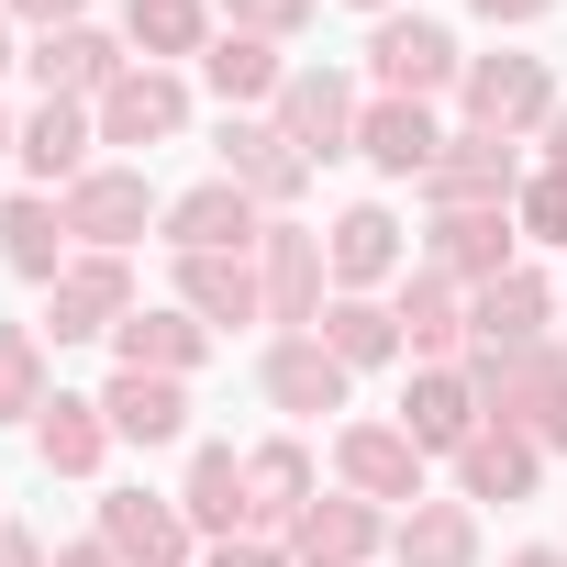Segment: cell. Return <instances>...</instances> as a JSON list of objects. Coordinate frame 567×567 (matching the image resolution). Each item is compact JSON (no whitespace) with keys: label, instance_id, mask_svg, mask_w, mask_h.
Returning <instances> with one entry per match:
<instances>
[{"label":"cell","instance_id":"cell-1","mask_svg":"<svg viewBox=\"0 0 567 567\" xmlns=\"http://www.w3.org/2000/svg\"><path fill=\"white\" fill-rule=\"evenodd\" d=\"M278 134H290L301 156L357 145V90H346L334 68H290V79H278Z\"/></svg>","mask_w":567,"mask_h":567},{"label":"cell","instance_id":"cell-2","mask_svg":"<svg viewBox=\"0 0 567 567\" xmlns=\"http://www.w3.org/2000/svg\"><path fill=\"white\" fill-rule=\"evenodd\" d=\"M467 123L501 145V134H523V123H556V90H545V68L534 56H489V68H467Z\"/></svg>","mask_w":567,"mask_h":567},{"label":"cell","instance_id":"cell-3","mask_svg":"<svg viewBox=\"0 0 567 567\" xmlns=\"http://www.w3.org/2000/svg\"><path fill=\"white\" fill-rule=\"evenodd\" d=\"M178 123H189V90L167 68H123L112 101H101V145H167Z\"/></svg>","mask_w":567,"mask_h":567},{"label":"cell","instance_id":"cell-4","mask_svg":"<svg viewBox=\"0 0 567 567\" xmlns=\"http://www.w3.org/2000/svg\"><path fill=\"white\" fill-rule=\"evenodd\" d=\"M223 178H234L245 200H290V189L312 178V156L278 134V123H223Z\"/></svg>","mask_w":567,"mask_h":567},{"label":"cell","instance_id":"cell-5","mask_svg":"<svg viewBox=\"0 0 567 567\" xmlns=\"http://www.w3.org/2000/svg\"><path fill=\"white\" fill-rule=\"evenodd\" d=\"M245 234H256V200H245L234 178L167 200V245H178V256H245Z\"/></svg>","mask_w":567,"mask_h":567},{"label":"cell","instance_id":"cell-6","mask_svg":"<svg viewBox=\"0 0 567 567\" xmlns=\"http://www.w3.org/2000/svg\"><path fill=\"white\" fill-rule=\"evenodd\" d=\"M267 401H278V412H346V357H334L323 334H278Z\"/></svg>","mask_w":567,"mask_h":567},{"label":"cell","instance_id":"cell-7","mask_svg":"<svg viewBox=\"0 0 567 567\" xmlns=\"http://www.w3.org/2000/svg\"><path fill=\"white\" fill-rule=\"evenodd\" d=\"M379 79H390V101H423V90H445L456 79V34L445 23H379Z\"/></svg>","mask_w":567,"mask_h":567},{"label":"cell","instance_id":"cell-8","mask_svg":"<svg viewBox=\"0 0 567 567\" xmlns=\"http://www.w3.org/2000/svg\"><path fill=\"white\" fill-rule=\"evenodd\" d=\"M423 189H434V212H501V189H512V156H501L489 134H456V145L423 167Z\"/></svg>","mask_w":567,"mask_h":567},{"label":"cell","instance_id":"cell-9","mask_svg":"<svg viewBox=\"0 0 567 567\" xmlns=\"http://www.w3.org/2000/svg\"><path fill=\"white\" fill-rule=\"evenodd\" d=\"M267 312L278 323H323V234H301V223L267 234Z\"/></svg>","mask_w":567,"mask_h":567},{"label":"cell","instance_id":"cell-10","mask_svg":"<svg viewBox=\"0 0 567 567\" xmlns=\"http://www.w3.org/2000/svg\"><path fill=\"white\" fill-rule=\"evenodd\" d=\"M34 79H45V101L68 90H90V101H112V79H123V56H112V34H90V23H56L45 45H34Z\"/></svg>","mask_w":567,"mask_h":567},{"label":"cell","instance_id":"cell-11","mask_svg":"<svg viewBox=\"0 0 567 567\" xmlns=\"http://www.w3.org/2000/svg\"><path fill=\"white\" fill-rule=\"evenodd\" d=\"M145 212H156V200H145V178H134V167H101V178H79L68 234H90V245L112 256V245H134V234H145Z\"/></svg>","mask_w":567,"mask_h":567},{"label":"cell","instance_id":"cell-12","mask_svg":"<svg viewBox=\"0 0 567 567\" xmlns=\"http://www.w3.org/2000/svg\"><path fill=\"white\" fill-rule=\"evenodd\" d=\"M401 434L434 456V445H467L478 434V379H456V368H423L412 379V401H401Z\"/></svg>","mask_w":567,"mask_h":567},{"label":"cell","instance_id":"cell-13","mask_svg":"<svg viewBox=\"0 0 567 567\" xmlns=\"http://www.w3.org/2000/svg\"><path fill=\"white\" fill-rule=\"evenodd\" d=\"M346 478H357L368 501H423V445H412L401 423H357V434H346Z\"/></svg>","mask_w":567,"mask_h":567},{"label":"cell","instance_id":"cell-14","mask_svg":"<svg viewBox=\"0 0 567 567\" xmlns=\"http://www.w3.org/2000/svg\"><path fill=\"white\" fill-rule=\"evenodd\" d=\"M101 545H112V556H145V567H178V556H189V512L123 489V501H101Z\"/></svg>","mask_w":567,"mask_h":567},{"label":"cell","instance_id":"cell-15","mask_svg":"<svg viewBox=\"0 0 567 567\" xmlns=\"http://www.w3.org/2000/svg\"><path fill=\"white\" fill-rule=\"evenodd\" d=\"M357 145H368L390 178H423V167L445 156V134H434V112H423V101H379V112H357Z\"/></svg>","mask_w":567,"mask_h":567},{"label":"cell","instance_id":"cell-16","mask_svg":"<svg viewBox=\"0 0 567 567\" xmlns=\"http://www.w3.org/2000/svg\"><path fill=\"white\" fill-rule=\"evenodd\" d=\"M112 346H123V368H145V379H189V368H200V346H212V323H178V312H123V323H112Z\"/></svg>","mask_w":567,"mask_h":567},{"label":"cell","instance_id":"cell-17","mask_svg":"<svg viewBox=\"0 0 567 567\" xmlns=\"http://www.w3.org/2000/svg\"><path fill=\"white\" fill-rule=\"evenodd\" d=\"M368 545H379V512L368 501H312L290 523V556L301 567H368Z\"/></svg>","mask_w":567,"mask_h":567},{"label":"cell","instance_id":"cell-18","mask_svg":"<svg viewBox=\"0 0 567 567\" xmlns=\"http://www.w3.org/2000/svg\"><path fill=\"white\" fill-rule=\"evenodd\" d=\"M523 346H545V290L523 267H501L478 290V357H523Z\"/></svg>","mask_w":567,"mask_h":567},{"label":"cell","instance_id":"cell-19","mask_svg":"<svg viewBox=\"0 0 567 567\" xmlns=\"http://www.w3.org/2000/svg\"><path fill=\"white\" fill-rule=\"evenodd\" d=\"M456 489L467 501H523L534 489V434H512V423L501 434H467L456 445Z\"/></svg>","mask_w":567,"mask_h":567},{"label":"cell","instance_id":"cell-20","mask_svg":"<svg viewBox=\"0 0 567 567\" xmlns=\"http://www.w3.org/2000/svg\"><path fill=\"white\" fill-rule=\"evenodd\" d=\"M112 323H123V267H112V256L68 267V278H56V323H45V334L79 346V334H112Z\"/></svg>","mask_w":567,"mask_h":567},{"label":"cell","instance_id":"cell-21","mask_svg":"<svg viewBox=\"0 0 567 567\" xmlns=\"http://www.w3.org/2000/svg\"><path fill=\"white\" fill-rule=\"evenodd\" d=\"M0 256H12L23 278H68V212L45 189H23L12 212H0Z\"/></svg>","mask_w":567,"mask_h":567},{"label":"cell","instance_id":"cell-22","mask_svg":"<svg viewBox=\"0 0 567 567\" xmlns=\"http://www.w3.org/2000/svg\"><path fill=\"white\" fill-rule=\"evenodd\" d=\"M101 412H112V434H123V445H167V434L189 423V401H178V379H145V368H123Z\"/></svg>","mask_w":567,"mask_h":567},{"label":"cell","instance_id":"cell-23","mask_svg":"<svg viewBox=\"0 0 567 567\" xmlns=\"http://www.w3.org/2000/svg\"><path fill=\"white\" fill-rule=\"evenodd\" d=\"M34 445H45V467H56V478H90V467H101V445H112V412H101V401H45Z\"/></svg>","mask_w":567,"mask_h":567},{"label":"cell","instance_id":"cell-24","mask_svg":"<svg viewBox=\"0 0 567 567\" xmlns=\"http://www.w3.org/2000/svg\"><path fill=\"white\" fill-rule=\"evenodd\" d=\"M467 556H478V512H467V501H412L401 567H467Z\"/></svg>","mask_w":567,"mask_h":567},{"label":"cell","instance_id":"cell-25","mask_svg":"<svg viewBox=\"0 0 567 567\" xmlns=\"http://www.w3.org/2000/svg\"><path fill=\"white\" fill-rule=\"evenodd\" d=\"M178 290L200 323H256V267L245 256H178Z\"/></svg>","mask_w":567,"mask_h":567},{"label":"cell","instance_id":"cell-26","mask_svg":"<svg viewBox=\"0 0 567 567\" xmlns=\"http://www.w3.org/2000/svg\"><path fill=\"white\" fill-rule=\"evenodd\" d=\"M245 512H256V523H301V512H312V456H301V445L245 456Z\"/></svg>","mask_w":567,"mask_h":567},{"label":"cell","instance_id":"cell-27","mask_svg":"<svg viewBox=\"0 0 567 567\" xmlns=\"http://www.w3.org/2000/svg\"><path fill=\"white\" fill-rule=\"evenodd\" d=\"M178 512H189L200 534H234V523H245V456H234V445H200V467H189Z\"/></svg>","mask_w":567,"mask_h":567},{"label":"cell","instance_id":"cell-28","mask_svg":"<svg viewBox=\"0 0 567 567\" xmlns=\"http://www.w3.org/2000/svg\"><path fill=\"white\" fill-rule=\"evenodd\" d=\"M200 79H212L223 101H278V79H290V68L267 56V34H223V45H200Z\"/></svg>","mask_w":567,"mask_h":567},{"label":"cell","instance_id":"cell-29","mask_svg":"<svg viewBox=\"0 0 567 567\" xmlns=\"http://www.w3.org/2000/svg\"><path fill=\"white\" fill-rule=\"evenodd\" d=\"M334 267L357 278V290H368V278H390V267H401V223H390L379 200H357V212L334 223Z\"/></svg>","mask_w":567,"mask_h":567},{"label":"cell","instance_id":"cell-30","mask_svg":"<svg viewBox=\"0 0 567 567\" xmlns=\"http://www.w3.org/2000/svg\"><path fill=\"white\" fill-rule=\"evenodd\" d=\"M434 267L489 290V278H501V212H445V223H434Z\"/></svg>","mask_w":567,"mask_h":567},{"label":"cell","instance_id":"cell-31","mask_svg":"<svg viewBox=\"0 0 567 567\" xmlns=\"http://www.w3.org/2000/svg\"><path fill=\"white\" fill-rule=\"evenodd\" d=\"M79 156H90V112H79V101H45V112L23 123V167H34V178H79Z\"/></svg>","mask_w":567,"mask_h":567},{"label":"cell","instance_id":"cell-32","mask_svg":"<svg viewBox=\"0 0 567 567\" xmlns=\"http://www.w3.org/2000/svg\"><path fill=\"white\" fill-rule=\"evenodd\" d=\"M323 346H334L346 368H390V357H401V312H379V301H334V312H323Z\"/></svg>","mask_w":567,"mask_h":567},{"label":"cell","instance_id":"cell-33","mask_svg":"<svg viewBox=\"0 0 567 567\" xmlns=\"http://www.w3.org/2000/svg\"><path fill=\"white\" fill-rule=\"evenodd\" d=\"M23 412H45V368L23 323H0V423H23Z\"/></svg>","mask_w":567,"mask_h":567},{"label":"cell","instance_id":"cell-34","mask_svg":"<svg viewBox=\"0 0 567 567\" xmlns=\"http://www.w3.org/2000/svg\"><path fill=\"white\" fill-rule=\"evenodd\" d=\"M134 45L145 56H189L200 45V0H134Z\"/></svg>","mask_w":567,"mask_h":567},{"label":"cell","instance_id":"cell-35","mask_svg":"<svg viewBox=\"0 0 567 567\" xmlns=\"http://www.w3.org/2000/svg\"><path fill=\"white\" fill-rule=\"evenodd\" d=\"M401 323H412V346H456V290H445V278H412Z\"/></svg>","mask_w":567,"mask_h":567},{"label":"cell","instance_id":"cell-36","mask_svg":"<svg viewBox=\"0 0 567 567\" xmlns=\"http://www.w3.org/2000/svg\"><path fill=\"white\" fill-rule=\"evenodd\" d=\"M523 223H534L545 245H567V167H545V178L523 189Z\"/></svg>","mask_w":567,"mask_h":567},{"label":"cell","instance_id":"cell-37","mask_svg":"<svg viewBox=\"0 0 567 567\" xmlns=\"http://www.w3.org/2000/svg\"><path fill=\"white\" fill-rule=\"evenodd\" d=\"M301 12H312V0H234V23H245V34H290Z\"/></svg>","mask_w":567,"mask_h":567},{"label":"cell","instance_id":"cell-38","mask_svg":"<svg viewBox=\"0 0 567 567\" xmlns=\"http://www.w3.org/2000/svg\"><path fill=\"white\" fill-rule=\"evenodd\" d=\"M0 567H45V545H34L23 523H0Z\"/></svg>","mask_w":567,"mask_h":567},{"label":"cell","instance_id":"cell-39","mask_svg":"<svg viewBox=\"0 0 567 567\" xmlns=\"http://www.w3.org/2000/svg\"><path fill=\"white\" fill-rule=\"evenodd\" d=\"M212 567H290V556H278V545H234V534H223V556H212Z\"/></svg>","mask_w":567,"mask_h":567},{"label":"cell","instance_id":"cell-40","mask_svg":"<svg viewBox=\"0 0 567 567\" xmlns=\"http://www.w3.org/2000/svg\"><path fill=\"white\" fill-rule=\"evenodd\" d=\"M12 12H23V23H45V34H56V23H79V0H12Z\"/></svg>","mask_w":567,"mask_h":567},{"label":"cell","instance_id":"cell-41","mask_svg":"<svg viewBox=\"0 0 567 567\" xmlns=\"http://www.w3.org/2000/svg\"><path fill=\"white\" fill-rule=\"evenodd\" d=\"M478 12H489V23H534V12H545V0H478Z\"/></svg>","mask_w":567,"mask_h":567},{"label":"cell","instance_id":"cell-42","mask_svg":"<svg viewBox=\"0 0 567 567\" xmlns=\"http://www.w3.org/2000/svg\"><path fill=\"white\" fill-rule=\"evenodd\" d=\"M56 567H112V545H68V556H56Z\"/></svg>","mask_w":567,"mask_h":567},{"label":"cell","instance_id":"cell-43","mask_svg":"<svg viewBox=\"0 0 567 567\" xmlns=\"http://www.w3.org/2000/svg\"><path fill=\"white\" fill-rule=\"evenodd\" d=\"M512 567H567V556H556V545H523V556H512Z\"/></svg>","mask_w":567,"mask_h":567},{"label":"cell","instance_id":"cell-44","mask_svg":"<svg viewBox=\"0 0 567 567\" xmlns=\"http://www.w3.org/2000/svg\"><path fill=\"white\" fill-rule=\"evenodd\" d=\"M545 134H556V167H567V112H556V123H545Z\"/></svg>","mask_w":567,"mask_h":567},{"label":"cell","instance_id":"cell-45","mask_svg":"<svg viewBox=\"0 0 567 567\" xmlns=\"http://www.w3.org/2000/svg\"><path fill=\"white\" fill-rule=\"evenodd\" d=\"M0 68H12V34H0Z\"/></svg>","mask_w":567,"mask_h":567},{"label":"cell","instance_id":"cell-46","mask_svg":"<svg viewBox=\"0 0 567 567\" xmlns=\"http://www.w3.org/2000/svg\"><path fill=\"white\" fill-rule=\"evenodd\" d=\"M357 12H379V0H357Z\"/></svg>","mask_w":567,"mask_h":567},{"label":"cell","instance_id":"cell-47","mask_svg":"<svg viewBox=\"0 0 567 567\" xmlns=\"http://www.w3.org/2000/svg\"><path fill=\"white\" fill-rule=\"evenodd\" d=\"M0 145H12V123H0Z\"/></svg>","mask_w":567,"mask_h":567}]
</instances>
